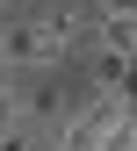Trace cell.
Listing matches in <instances>:
<instances>
[{
  "instance_id": "cell-1",
  "label": "cell",
  "mask_w": 137,
  "mask_h": 151,
  "mask_svg": "<svg viewBox=\"0 0 137 151\" xmlns=\"http://www.w3.org/2000/svg\"><path fill=\"white\" fill-rule=\"evenodd\" d=\"M94 14H101V0H36V29L58 50V65L94 50Z\"/></svg>"
},
{
  "instance_id": "cell-4",
  "label": "cell",
  "mask_w": 137,
  "mask_h": 151,
  "mask_svg": "<svg viewBox=\"0 0 137 151\" xmlns=\"http://www.w3.org/2000/svg\"><path fill=\"white\" fill-rule=\"evenodd\" d=\"M0 151H51V129H36V122H14V129H0Z\"/></svg>"
},
{
  "instance_id": "cell-3",
  "label": "cell",
  "mask_w": 137,
  "mask_h": 151,
  "mask_svg": "<svg viewBox=\"0 0 137 151\" xmlns=\"http://www.w3.org/2000/svg\"><path fill=\"white\" fill-rule=\"evenodd\" d=\"M94 43L130 58V50H137V14H130V7H101V14H94Z\"/></svg>"
},
{
  "instance_id": "cell-2",
  "label": "cell",
  "mask_w": 137,
  "mask_h": 151,
  "mask_svg": "<svg viewBox=\"0 0 137 151\" xmlns=\"http://www.w3.org/2000/svg\"><path fill=\"white\" fill-rule=\"evenodd\" d=\"M0 72H58V50L43 43V29H36V14H7V29H0Z\"/></svg>"
},
{
  "instance_id": "cell-6",
  "label": "cell",
  "mask_w": 137,
  "mask_h": 151,
  "mask_svg": "<svg viewBox=\"0 0 137 151\" xmlns=\"http://www.w3.org/2000/svg\"><path fill=\"white\" fill-rule=\"evenodd\" d=\"M101 7H130V14H137V0H101Z\"/></svg>"
},
{
  "instance_id": "cell-5",
  "label": "cell",
  "mask_w": 137,
  "mask_h": 151,
  "mask_svg": "<svg viewBox=\"0 0 137 151\" xmlns=\"http://www.w3.org/2000/svg\"><path fill=\"white\" fill-rule=\"evenodd\" d=\"M123 101L137 108V50H130V58H123Z\"/></svg>"
},
{
  "instance_id": "cell-8",
  "label": "cell",
  "mask_w": 137,
  "mask_h": 151,
  "mask_svg": "<svg viewBox=\"0 0 137 151\" xmlns=\"http://www.w3.org/2000/svg\"><path fill=\"white\" fill-rule=\"evenodd\" d=\"M130 129H137V115H130Z\"/></svg>"
},
{
  "instance_id": "cell-7",
  "label": "cell",
  "mask_w": 137,
  "mask_h": 151,
  "mask_svg": "<svg viewBox=\"0 0 137 151\" xmlns=\"http://www.w3.org/2000/svg\"><path fill=\"white\" fill-rule=\"evenodd\" d=\"M7 7H36V0H7Z\"/></svg>"
}]
</instances>
